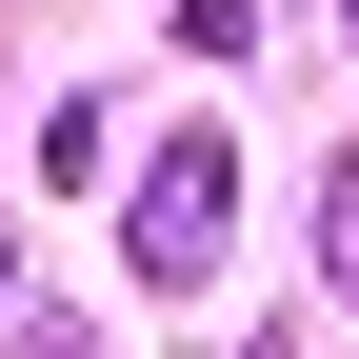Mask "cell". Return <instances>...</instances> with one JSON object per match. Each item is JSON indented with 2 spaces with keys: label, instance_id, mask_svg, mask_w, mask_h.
<instances>
[{
  "label": "cell",
  "instance_id": "1",
  "mask_svg": "<svg viewBox=\"0 0 359 359\" xmlns=\"http://www.w3.org/2000/svg\"><path fill=\"white\" fill-rule=\"evenodd\" d=\"M140 259H160V280H200V259H219V140H180V160L140 180Z\"/></svg>",
  "mask_w": 359,
  "mask_h": 359
}]
</instances>
